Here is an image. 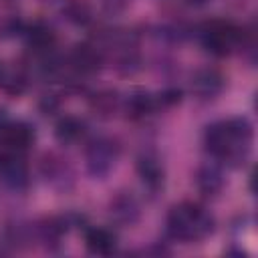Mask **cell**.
<instances>
[{
  "mask_svg": "<svg viewBox=\"0 0 258 258\" xmlns=\"http://www.w3.org/2000/svg\"><path fill=\"white\" fill-rule=\"evenodd\" d=\"M97 103H99V111H101L103 115H109V113H113V109H115V99H113L111 93H109V95H99V97H97Z\"/></svg>",
  "mask_w": 258,
  "mask_h": 258,
  "instance_id": "15",
  "label": "cell"
},
{
  "mask_svg": "<svg viewBox=\"0 0 258 258\" xmlns=\"http://www.w3.org/2000/svg\"><path fill=\"white\" fill-rule=\"evenodd\" d=\"M238 38V28L226 20H212L204 24L202 40L204 46L214 54H226Z\"/></svg>",
  "mask_w": 258,
  "mask_h": 258,
  "instance_id": "3",
  "label": "cell"
},
{
  "mask_svg": "<svg viewBox=\"0 0 258 258\" xmlns=\"http://www.w3.org/2000/svg\"><path fill=\"white\" fill-rule=\"evenodd\" d=\"M127 109L131 111V115L143 117V115L151 113V109H153V99H151L147 93H135L133 97H129Z\"/></svg>",
  "mask_w": 258,
  "mask_h": 258,
  "instance_id": "14",
  "label": "cell"
},
{
  "mask_svg": "<svg viewBox=\"0 0 258 258\" xmlns=\"http://www.w3.org/2000/svg\"><path fill=\"white\" fill-rule=\"evenodd\" d=\"M26 38H28V44H30V46H34V48H38V50H44V48L52 46V42H54V32H52V28H50L48 24H44V22H34V24L28 28V32H26Z\"/></svg>",
  "mask_w": 258,
  "mask_h": 258,
  "instance_id": "7",
  "label": "cell"
},
{
  "mask_svg": "<svg viewBox=\"0 0 258 258\" xmlns=\"http://www.w3.org/2000/svg\"><path fill=\"white\" fill-rule=\"evenodd\" d=\"M198 185H200V189L206 191V194L218 191L220 185H222V175H220V171H218L216 167H204V169H200V173H198Z\"/></svg>",
  "mask_w": 258,
  "mask_h": 258,
  "instance_id": "13",
  "label": "cell"
},
{
  "mask_svg": "<svg viewBox=\"0 0 258 258\" xmlns=\"http://www.w3.org/2000/svg\"><path fill=\"white\" fill-rule=\"evenodd\" d=\"M111 214L121 222H133L139 216V208L131 196H119L111 204Z\"/></svg>",
  "mask_w": 258,
  "mask_h": 258,
  "instance_id": "10",
  "label": "cell"
},
{
  "mask_svg": "<svg viewBox=\"0 0 258 258\" xmlns=\"http://www.w3.org/2000/svg\"><path fill=\"white\" fill-rule=\"evenodd\" d=\"M71 62L81 73H93L101 64V54L91 44H77L73 54H71Z\"/></svg>",
  "mask_w": 258,
  "mask_h": 258,
  "instance_id": "5",
  "label": "cell"
},
{
  "mask_svg": "<svg viewBox=\"0 0 258 258\" xmlns=\"http://www.w3.org/2000/svg\"><path fill=\"white\" fill-rule=\"evenodd\" d=\"M167 228L173 238L191 242V240H200L208 236L214 228V220L198 204L183 202L171 208L167 216Z\"/></svg>",
  "mask_w": 258,
  "mask_h": 258,
  "instance_id": "2",
  "label": "cell"
},
{
  "mask_svg": "<svg viewBox=\"0 0 258 258\" xmlns=\"http://www.w3.org/2000/svg\"><path fill=\"white\" fill-rule=\"evenodd\" d=\"M83 131H85V123L77 117H64L56 125V137H58V141H64V143L79 139L83 135Z\"/></svg>",
  "mask_w": 258,
  "mask_h": 258,
  "instance_id": "11",
  "label": "cell"
},
{
  "mask_svg": "<svg viewBox=\"0 0 258 258\" xmlns=\"http://www.w3.org/2000/svg\"><path fill=\"white\" fill-rule=\"evenodd\" d=\"M64 14L71 22L87 24L91 20V4L87 0H69L64 6Z\"/></svg>",
  "mask_w": 258,
  "mask_h": 258,
  "instance_id": "12",
  "label": "cell"
},
{
  "mask_svg": "<svg viewBox=\"0 0 258 258\" xmlns=\"http://www.w3.org/2000/svg\"><path fill=\"white\" fill-rule=\"evenodd\" d=\"M194 89L202 97H212L222 89V77L216 71H202L194 79Z\"/></svg>",
  "mask_w": 258,
  "mask_h": 258,
  "instance_id": "8",
  "label": "cell"
},
{
  "mask_svg": "<svg viewBox=\"0 0 258 258\" xmlns=\"http://www.w3.org/2000/svg\"><path fill=\"white\" fill-rule=\"evenodd\" d=\"M137 171H139L141 179H143L151 189L159 187L161 181H163V171H161L159 163H157L155 159H151V157H141L139 163H137Z\"/></svg>",
  "mask_w": 258,
  "mask_h": 258,
  "instance_id": "9",
  "label": "cell"
},
{
  "mask_svg": "<svg viewBox=\"0 0 258 258\" xmlns=\"http://www.w3.org/2000/svg\"><path fill=\"white\" fill-rule=\"evenodd\" d=\"M252 139V129L246 119H232L214 123L206 129V147L232 163H238L248 153Z\"/></svg>",
  "mask_w": 258,
  "mask_h": 258,
  "instance_id": "1",
  "label": "cell"
},
{
  "mask_svg": "<svg viewBox=\"0 0 258 258\" xmlns=\"http://www.w3.org/2000/svg\"><path fill=\"white\" fill-rule=\"evenodd\" d=\"M189 4H204V2H208V0H187Z\"/></svg>",
  "mask_w": 258,
  "mask_h": 258,
  "instance_id": "16",
  "label": "cell"
},
{
  "mask_svg": "<svg viewBox=\"0 0 258 258\" xmlns=\"http://www.w3.org/2000/svg\"><path fill=\"white\" fill-rule=\"evenodd\" d=\"M0 137H2V143L6 147L16 149V151H24L32 143L34 133L26 123H10V125H4L0 129Z\"/></svg>",
  "mask_w": 258,
  "mask_h": 258,
  "instance_id": "4",
  "label": "cell"
},
{
  "mask_svg": "<svg viewBox=\"0 0 258 258\" xmlns=\"http://www.w3.org/2000/svg\"><path fill=\"white\" fill-rule=\"evenodd\" d=\"M2 121H4V115H2V111H0V129L4 127V123H2Z\"/></svg>",
  "mask_w": 258,
  "mask_h": 258,
  "instance_id": "17",
  "label": "cell"
},
{
  "mask_svg": "<svg viewBox=\"0 0 258 258\" xmlns=\"http://www.w3.org/2000/svg\"><path fill=\"white\" fill-rule=\"evenodd\" d=\"M115 234L105 230V228H93L87 232V248L93 254H111L115 250Z\"/></svg>",
  "mask_w": 258,
  "mask_h": 258,
  "instance_id": "6",
  "label": "cell"
}]
</instances>
